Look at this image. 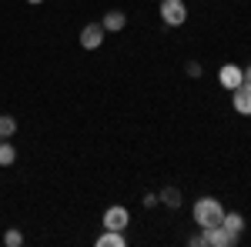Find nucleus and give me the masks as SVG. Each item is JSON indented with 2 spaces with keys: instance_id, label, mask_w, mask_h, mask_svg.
I'll list each match as a JSON object with an SVG mask.
<instances>
[{
  "instance_id": "f257e3e1",
  "label": "nucleus",
  "mask_w": 251,
  "mask_h": 247,
  "mask_svg": "<svg viewBox=\"0 0 251 247\" xmlns=\"http://www.w3.org/2000/svg\"><path fill=\"white\" fill-rule=\"evenodd\" d=\"M191 217H194V224H198L201 230H208V227H218V224H221L225 207H221L218 197H198L194 207H191Z\"/></svg>"
},
{
  "instance_id": "f03ea898",
  "label": "nucleus",
  "mask_w": 251,
  "mask_h": 247,
  "mask_svg": "<svg viewBox=\"0 0 251 247\" xmlns=\"http://www.w3.org/2000/svg\"><path fill=\"white\" fill-rule=\"evenodd\" d=\"M161 20L168 27H184L188 23V3L184 0H161Z\"/></svg>"
},
{
  "instance_id": "7ed1b4c3",
  "label": "nucleus",
  "mask_w": 251,
  "mask_h": 247,
  "mask_svg": "<svg viewBox=\"0 0 251 247\" xmlns=\"http://www.w3.org/2000/svg\"><path fill=\"white\" fill-rule=\"evenodd\" d=\"M234 244H238V234H231L225 224L204 230V247H234Z\"/></svg>"
},
{
  "instance_id": "20e7f679",
  "label": "nucleus",
  "mask_w": 251,
  "mask_h": 247,
  "mask_svg": "<svg viewBox=\"0 0 251 247\" xmlns=\"http://www.w3.org/2000/svg\"><path fill=\"white\" fill-rule=\"evenodd\" d=\"M231 107L241 117H251V80H241L231 90Z\"/></svg>"
},
{
  "instance_id": "39448f33",
  "label": "nucleus",
  "mask_w": 251,
  "mask_h": 247,
  "mask_svg": "<svg viewBox=\"0 0 251 247\" xmlns=\"http://www.w3.org/2000/svg\"><path fill=\"white\" fill-rule=\"evenodd\" d=\"M127 224H131V214H127V207L114 204V207L104 210V227H107V230H127Z\"/></svg>"
},
{
  "instance_id": "423d86ee",
  "label": "nucleus",
  "mask_w": 251,
  "mask_h": 247,
  "mask_svg": "<svg viewBox=\"0 0 251 247\" xmlns=\"http://www.w3.org/2000/svg\"><path fill=\"white\" fill-rule=\"evenodd\" d=\"M104 37H107V30H104L100 23H87V27L80 30V47H84V50H97V47L104 44Z\"/></svg>"
},
{
  "instance_id": "0eeeda50",
  "label": "nucleus",
  "mask_w": 251,
  "mask_h": 247,
  "mask_svg": "<svg viewBox=\"0 0 251 247\" xmlns=\"http://www.w3.org/2000/svg\"><path fill=\"white\" fill-rule=\"evenodd\" d=\"M241 80H245V70H241L238 64H225V67L218 70V84H221L225 90H234Z\"/></svg>"
},
{
  "instance_id": "6e6552de",
  "label": "nucleus",
  "mask_w": 251,
  "mask_h": 247,
  "mask_svg": "<svg viewBox=\"0 0 251 247\" xmlns=\"http://www.w3.org/2000/svg\"><path fill=\"white\" fill-rule=\"evenodd\" d=\"M100 27L107 30V34H117V30H124L127 27V17H124V10H107L104 20H100Z\"/></svg>"
},
{
  "instance_id": "1a4fd4ad",
  "label": "nucleus",
  "mask_w": 251,
  "mask_h": 247,
  "mask_svg": "<svg viewBox=\"0 0 251 247\" xmlns=\"http://www.w3.org/2000/svg\"><path fill=\"white\" fill-rule=\"evenodd\" d=\"M97 247H127V237H124V230H107L97 237Z\"/></svg>"
},
{
  "instance_id": "9d476101",
  "label": "nucleus",
  "mask_w": 251,
  "mask_h": 247,
  "mask_svg": "<svg viewBox=\"0 0 251 247\" xmlns=\"http://www.w3.org/2000/svg\"><path fill=\"white\" fill-rule=\"evenodd\" d=\"M221 224L231 230V234H238V237H241V230H245V217H241V214H234V210H225Z\"/></svg>"
},
{
  "instance_id": "9b49d317",
  "label": "nucleus",
  "mask_w": 251,
  "mask_h": 247,
  "mask_svg": "<svg viewBox=\"0 0 251 247\" xmlns=\"http://www.w3.org/2000/svg\"><path fill=\"white\" fill-rule=\"evenodd\" d=\"M157 201H161L164 207L177 210V207H181V190H177V187H164L161 194H157Z\"/></svg>"
},
{
  "instance_id": "f8f14e48",
  "label": "nucleus",
  "mask_w": 251,
  "mask_h": 247,
  "mask_svg": "<svg viewBox=\"0 0 251 247\" xmlns=\"http://www.w3.org/2000/svg\"><path fill=\"white\" fill-rule=\"evenodd\" d=\"M17 160V147L10 140H0V167H10Z\"/></svg>"
},
{
  "instance_id": "ddd939ff",
  "label": "nucleus",
  "mask_w": 251,
  "mask_h": 247,
  "mask_svg": "<svg viewBox=\"0 0 251 247\" xmlns=\"http://www.w3.org/2000/svg\"><path fill=\"white\" fill-rule=\"evenodd\" d=\"M17 134V120L10 114H0V140H10Z\"/></svg>"
},
{
  "instance_id": "4468645a",
  "label": "nucleus",
  "mask_w": 251,
  "mask_h": 247,
  "mask_svg": "<svg viewBox=\"0 0 251 247\" xmlns=\"http://www.w3.org/2000/svg\"><path fill=\"white\" fill-rule=\"evenodd\" d=\"M3 244L7 247H20L24 244V234H20V230H7V234H3Z\"/></svg>"
},
{
  "instance_id": "2eb2a0df",
  "label": "nucleus",
  "mask_w": 251,
  "mask_h": 247,
  "mask_svg": "<svg viewBox=\"0 0 251 247\" xmlns=\"http://www.w3.org/2000/svg\"><path fill=\"white\" fill-rule=\"evenodd\" d=\"M201 74H204V67H201L198 60H191V64H188V77H201Z\"/></svg>"
},
{
  "instance_id": "dca6fc26",
  "label": "nucleus",
  "mask_w": 251,
  "mask_h": 247,
  "mask_svg": "<svg viewBox=\"0 0 251 247\" xmlns=\"http://www.w3.org/2000/svg\"><path fill=\"white\" fill-rule=\"evenodd\" d=\"M191 247H204V230H198V234L191 237Z\"/></svg>"
},
{
  "instance_id": "f3484780",
  "label": "nucleus",
  "mask_w": 251,
  "mask_h": 247,
  "mask_svg": "<svg viewBox=\"0 0 251 247\" xmlns=\"http://www.w3.org/2000/svg\"><path fill=\"white\" fill-rule=\"evenodd\" d=\"M144 207H157V194H144Z\"/></svg>"
},
{
  "instance_id": "a211bd4d",
  "label": "nucleus",
  "mask_w": 251,
  "mask_h": 247,
  "mask_svg": "<svg viewBox=\"0 0 251 247\" xmlns=\"http://www.w3.org/2000/svg\"><path fill=\"white\" fill-rule=\"evenodd\" d=\"M245 80H251V64H248V70H245Z\"/></svg>"
},
{
  "instance_id": "6ab92c4d",
  "label": "nucleus",
  "mask_w": 251,
  "mask_h": 247,
  "mask_svg": "<svg viewBox=\"0 0 251 247\" xmlns=\"http://www.w3.org/2000/svg\"><path fill=\"white\" fill-rule=\"evenodd\" d=\"M27 3H44V0H27Z\"/></svg>"
}]
</instances>
